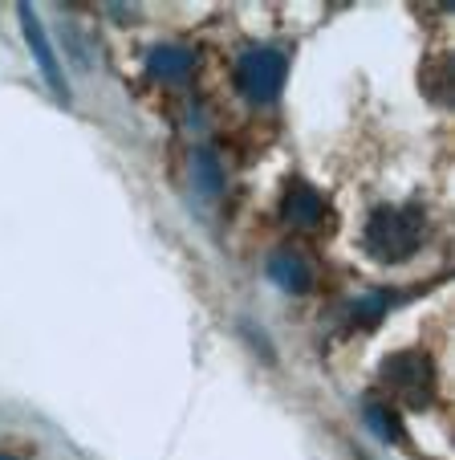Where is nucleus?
Returning <instances> with one entry per match:
<instances>
[{
    "label": "nucleus",
    "mask_w": 455,
    "mask_h": 460,
    "mask_svg": "<svg viewBox=\"0 0 455 460\" xmlns=\"http://www.w3.org/2000/svg\"><path fill=\"white\" fill-rule=\"evenodd\" d=\"M423 208L419 204H403V208H374L366 220V249L374 261H387V265H395V261H407L419 252L423 244Z\"/></svg>",
    "instance_id": "nucleus-1"
},
{
    "label": "nucleus",
    "mask_w": 455,
    "mask_h": 460,
    "mask_svg": "<svg viewBox=\"0 0 455 460\" xmlns=\"http://www.w3.org/2000/svg\"><path fill=\"white\" fill-rule=\"evenodd\" d=\"M382 383L395 395H403L411 408H427L431 395H435V367L419 350H398L382 363Z\"/></svg>",
    "instance_id": "nucleus-2"
},
{
    "label": "nucleus",
    "mask_w": 455,
    "mask_h": 460,
    "mask_svg": "<svg viewBox=\"0 0 455 460\" xmlns=\"http://www.w3.org/2000/svg\"><path fill=\"white\" fill-rule=\"evenodd\" d=\"M236 86L257 106L276 102V94L284 86V58L276 49H249L236 61Z\"/></svg>",
    "instance_id": "nucleus-3"
},
{
    "label": "nucleus",
    "mask_w": 455,
    "mask_h": 460,
    "mask_svg": "<svg viewBox=\"0 0 455 460\" xmlns=\"http://www.w3.org/2000/svg\"><path fill=\"white\" fill-rule=\"evenodd\" d=\"M17 17H21V29H25V41H29V49H33L37 66H41V78H45V86H49L53 94L61 98V102H66V98H69V86H66V78H61V66H57V58H53L49 41H45V29H41V21H37V13L29 9V4H21V9H17Z\"/></svg>",
    "instance_id": "nucleus-4"
},
{
    "label": "nucleus",
    "mask_w": 455,
    "mask_h": 460,
    "mask_svg": "<svg viewBox=\"0 0 455 460\" xmlns=\"http://www.w3.org/2000/svg\"><path fill=\"white\" fill-rule=\"evenodd\" d=\"M281 212H284V220H289V225L313 228V225H321V217H326V200H321V191H313L305 180H293L289 188H284Z\"/></svg>",
    "instance_id": "nucleus-5"
},
{
    "label": "nucleus",
    "mask_w": 455,
    "mask_h": 460,
    "mask_svg": "<svg viewBox=\"0 0 455 460\" xmlns=\"http://www.w3.org/2000/svg\"><path fill=\"white\" fill-rule=\"evenodd\" d=\"M146 70L159 82H183L196 70V53H191L188 45H159V49H151V58H146Z\"/></svg>",
    "instance_id": "nucleus-6"
},
{
    "label": "nucleus",
    "mask_w": 455,
    "mask_h": 460,
    "mask_svg": "<svg viewBox=\"0 0 455 460\" xmlns=\"http://www.w3.org/2000/svg\"><path fill=\"white\" fill-rule=\"evenodd\" d=\"M268 278H273L284 294H310V289H313L310 265H305L297 252H289V249H281V252H273V257H268Z\"/></svg>",
    "instance_id": "nucleus-7"
},
{
    "label": "nucleus",
    "mask_w": 455,
    "mask_h": 460,
    "mask_svg": "<svg viewBox=\"0 0 455 460\" xmlns=\"http://www.w3.org/2000/svg\"><path fill=\"white\" fill-rule=\"evenodd\" d=\"M191 175H196V183L204 188V196H220L223 191V167L212 147H199L196 155H191Z\"/></svg>",
    "instance_id": "nucleus-8"
},
{
    "label": "nucleus",
    "mask_w": 455,
    "mask_h": 460,
    "mask_svg": "<svg viewBox=\"0 0 455 460\" xmlns=\"http://www.w3.org/2000/svg\"><path fill=\"white\" fill-rule=\"evenodd\" d=\"M403 297L395 294V289H374V294H366V297H358V302L350 305V318L354 322H362V326H374L382 314L390 310V305H398Z\"/></svg>",
    "instance_id": "nucleus-9"
},
{
    "label": "nucleus",
    "mask_w": 455,
    "mask_h": 460,
    "mask_svg": "<svg viewBox=\"0 0 455 460\" xmlns=\"http://www.w3.org/2000/svg\"><path fill=\"white\" fill-rule=\"evenodd\" d=\"M366 424L374 428V432L382 436L387 444H398V440H403V420H398V411L387 408L382 400H366Z\"/></svg>",
    "instance_id": "nucleus-10"
},
{
    "label": "nucleus",
    "mask_w": 455,
    "mask_h": 460,
    "mask_svg": "<svg viewBox=\"0 0 455 460\" xmlns=\"http://www.w3.org/2000/svg\"><path fill=\"white\" fill-rule=\"evenodd\" d=\"M0 460H17V456H4V452H0Z\"/></svg>",
    "instance_id": "nucleus-11"
}]
</instances>
